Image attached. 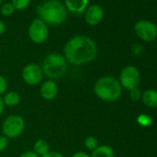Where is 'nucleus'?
Here are the masks:
<instances>
[{
	"label": "nucleus",
	"mask_w": 157,
	"mask_h": 157,
	"mask_svg": "<svg viewBox=\"0 0 157 157\" xmlns=\"http://www.w3.org/2000/svg\"><path fill=\"white\" fill-rule=\"evenodd\" d=\"M141 93L138 88H134L129 91V97L133 102H138L141 99Z\"/></svg>",
	"instance_id": "nucleus-21"
},
{
	"label": "nucleus",
	"mask_w": 157,
	"mask_h": 157,
	"mask_svg": "<svg viewBox=\"0 0 157 157\" xmlns=\"http://www.w3.org/2000/svg\"><path fill=\"white\" fill-rule=\"evenodd\" d=\"M21 78L27 85L37 86L44 82V75L40 65L36 63H29L22 68Z\"/></svg>",
	"instance_id": "nucleus-7"
},
{
	"label": "nucleus",
	"mask_w": 157,
	"mask_h": 157,
	"mask_svg": "<svg viewBox=\"0 0 157 157\" xmlns=\"http://www.w3.org/2000/svg\"><path fill=\"white\" fill-rule=\"evenodd\" d=\"M3 102L5 106L15 107L21 103V95L18 92L15 91H8L3 96Z\"/></svg>",
	"instance_id": "nucleus-13"
},
{
	"label": "nucleus",
	"mask_w": 157,
	"mask_h": 157,
	"mask_svg": "<svg viewBox=\"0 0 157 157\" xmlns=\"http://www.w3.org/2000/svg\"><path fill=\"white\" fill-rule=\"evenodd\" d=\"M91 157H115V151L109 145H99L92 151Z\"/></svg>",
	"instance_id": "nucleus-15"
},
{
	"label": "nucleus",
	"mask_w": 157,
	"mask_h": 157,
	"mask_svg": "<svg viewBox=\"0 0 157 157\" xmlns=\"http://www.w3.org/2000/svg\"><path fill=\"white\" fill-rule=\"evenodd\" d=\"M118 81L122 88H125L126 90L130 91L137 88L140 81V71L134 66H127L121 70Z\"/></svg>",
	"instance_id": "nucleus-8"
},
{
	"label": "nucleus",
	"mask_w": 157,
	"mask_h": 157,
	"mask_svg": "<svg viewBox=\"0 0 157 157\" xmlns=\"http://www.w3.org/2000/svg\"><path fill=\"white\" fill-rule=\"evenodd\" d=\"M15 8L13 7V5L11 4V2H7L5 4H3L0 8V12L1 14L5 17H9L11 16L14 12H15Z\"/></svg>",
	"instance_id": "nucleus-18"
},
{
	"label": "nucleus",
	"mask_w": 157,
	"mask_h": 157,
	"mask_svg": "<svg viewBox=\"0 0 157 157\" xmlns=\"http://www.w3.org/2000/svg\"><path fill=\"white\" fill-rule=\"evenodd\" d=\"M40 95L41 97L45 101H53L56 98L59 93V88L56 81L49 80H44V82L40 84Z\"/></svg>",
	"instance_id": "nucleus-10"
},
{
	"label": "nucleus",
	"mask_w": 157,
	"mask_h": 157,
	"mask_svg": "<svg viewBox=\"0 0 157 157\" xmlns=\"http://www.w3.org/2000/svg\"><path fill=\"white\" fill-rule=\"evenodd\" d=\"M83 145L84 147L88 150L93 151L94 149H96L99 146V141L98 139L94 136H88L84 139L83 140Z\"/></svg>",
	"instance_id": "nucleus-17"
},
{
	"label": "nucleus",
	"mask_w": 157,
	"mask_h": 157,
	"mask_svg": "<svg viewBox=\"0 0 157 157\" xmlns=\"http://www.w3.org/2000/svg\"><path fill=\"white\" fill-rule=\"evenodd\" d=\"M88 4L89 0H65L64 2L67 10L77 15L84 13Z\"/></svg>",
	"instance_id": "nucleus-12"
},
{
	"label": "nucleus",
	"mask_w": 157,
	"mask_h": 157,
	"mask_svg": "<svg viewBox=\"0 0 157 157\" xmlns=\"http://www.w3.org/2000/svg\"><path fill=\"white\" fill-rule=\"evenodd\" d=\"M1 6H2V0H0V8H1Z\"/></svg>",
	"instance_id": "nucleus-28"
},
{
	"label": "nucleus",
	"mask_w": 157,
	"mask_h": 157,
	"mask_svg": "<svg viewBox=\"0 0 157 157\" xmlns=\"http://www.w3.org/2000/svg\"><path fill=\"white\" fill-rule=\"evenodd\" d=\"M41 67L44 77L56 81L66 75L68 69V63L62 54L50 53L44 56Z\"/></svg>",
	"instance_id": "nucleus-4"
},
{
	"label": "nucleus",
	"mask_w": 157,
	"mask_h": 157,
	"mask_svg": "<svg viewBox=\"0 0 157 157\" xmlns=\"http://www.w3.org/2000/svg\"><path fill=\"white\" fill-rule=\"evenodd\" d=\"M26 123L21 115H10L2 123V134L8 139H16L21 136L25 130Z\"/></svg>",
	"instance_id": "nucleus-5"
},
{
	"label": "nucleus",
	"mask_w": 157,
	"mask_h": 157,
	"mask_svg": "<svg viewBox=\"0 0 157 157\" xmlns=\"http://www.w3.org/2000/svg\"><path fill=\"white\" fill-rule=\"evenodd\" d=\"M98 55L96 43L86 35H76L64 45L63 56L67 63L80 67L93 62Z\"/></svg>",
	"instance_id": "nucleus-1"
},
{
	"label": "nucleus",
	"mask_w": 157,
	"mask_h": 157,
	"mask_svg": "<svg viewBox=\"0 0 157 157\" xmlns=\"http://www.w3.org/2000/svg\"><path fill=\"white\" fill-rule=\"evenodd\" d=\"M71 157H91V154H89L88 152L86 151H76L74 152Z\"/></svg>",
	"instance_id": "nucleus-24"
},
{
	"label": "nucleus",
	"mask_w": 157,
	"mask_h": 157,
	"mask_svg": "<svg viewBox=\"0 0 157 157\" xmlns=\"http://www.w3.org/2000/svg\"><path fill=\"white\" fill-rule=\"evenodd\" d=\"M122 86L117 78L112 76H104L95 82L94 92L102 101L111 103L118 100L122 94Z\"/></svg>",
	"instance_id": "nucleus-3"
},
{
	"label": "nucleus",
	"mask_w": 157,
	"mask_h": 157,
	"mask_svg": "<svg viewBox=\"0 0 157 157\" xmlns=\"http://www.w3.org/2000/svg\"><path fill=\"white\" fill-rule=\"evenodd\" d=\"M41 157H65V156L59 151H50L49 152H47L46 154H44V155H43Z\"/></svg>",
	"instance_id": "nucleus-23"
},
{
	"label": "nucleus",
	"mask_w": 157,
	"mask_h": 157,
	"mask_svg": "<svg viewBox=\"0 0 157 157\" xmlns=\"http://www.w3.org/2000/svg\"><path fill=\"white\" fill-rule=\"evenodd\" d=\"M20 157H40V156H38L33 151H26L22 152L20 155Z\"/></svg>",
	"instance_id": "nucleus-25"
},
{
	"label": "nucleus",
	"mask_w": 157,
	"mask_h": 157,
	"mask_svg": "<svg viewBox=\"0 0 157 157\" xmlns=\"http://www.w3.org/2000/svg\"><path fill=\"white\" fill-rule=\"evenodd\" d=\"M10 144V139H8L3 134L0 135V153L5 151Z\"/></svg>",
	"instance_id": "nucleus-22"
},
{
	"label": "nucleus",
	"mask_w": 157,
	"mask_h": 157,
	"mask_svg": "<svg viewBox=\"0 0 157 157\" xmlns=\"http://www.w3.org/2000/svg\"><path fill=\"white\" fill-rule=\"evenodd\" d=\"M28 36L33 44H42L45 43L49 36L48 25L39 18L33 19L28 29Z\"/></svg>",
	"instance_id": "nucleus-6"
},
{
	"label": "nucleus",
	"mask_w": 157,
	"mask_h": 157,
	"mask_svg": "<svg viewBox=\"0 0 157 157\" xmlns=\"http://www.w3.org/2000/svg\"><path fill=\"white\" fill-rule=\"evenodd\" d=\"M141 100L143 104L148 107H157V91L152 89L145 91L141 95Z\"/></svg>",
	"instance_id": "nucleus-14"
},
{
	"label": "nucleus",
	"mask_w": 157,
	"mask_h": 157,
	"mask_svg": "<svg viewBox=\"0 0 157 157\" xmlns=\"http://www.w3.org/2000/svg\"><path fill=\"white\" fill-rule=\"evenodd\" d=\"M134 29L136 34L143 41L151 42L157 37V27L154 23L149 21H139L135 24Z\"/></svg>",
	"instance_id": "nucleus-9"
},
{
	"label": "nucleus",
	"mask_w": 157,
	"mask_h": 157,
	"mask_svg": "<svg viewBox=\"0 0 157 157\" xmlns=\"http://www.w3.org/2000/svg\"><path fill=\"white\" fill-rule=\"evenodd\" d=\"M32 0H11V4L16 10H23L29 7Z\"/></svg>",
	"instance_id": "nucleus-19"
},
{
	"label": "nucleus",
	"mask_w": 157,
	"mask_h": 157,
	"mask_svg": "<svg viewBox=\"0 0 157 157\" xmlns=\"http://www.w3.org/2000/svg\"><path fill=\"white\" fill-rule=\"evenodd\" d=\"M36 14L46 25L58 26L67 20V10L58 0H46L36 7Z\"/></svg>",
	"instance_id": "nucleus-2"
},
{
	"label": "nucleus",
	"mask_w": 157,
	"mask_h": 157,
	"mask_svg": "<svg viewBox=\"0 0 157 157\" xmlns=\"http://www.w3.org/2000/svg\"><path fill=\"white\" fill-rule=\"evenodd\" d=\"M6 29H7V26L5 24V22L3 21L0 20V36L3 35L6 32Z\"/></svg>",
	"instance_id": "nucleus-26"
},
{
	"label": "nucleus",
	"mask_w": 157,
	"mask_h": 157,
	"mask_svg": "<svg viewBox=\"0 0 157 157\" xmlns=\"http://www.w3.org/2000/svg\"><path fill=\"white\" fill-rule=\"evenodd\" d=\"M38 156H43L50 151V145L47 140L44 139H38L34 144H33V150Z\"/></svg>",
	"instance_id": "nucleus-16"
},
{
	"label": "nucleus",
	"mask_w": 157,
	"mask_h": 157,
	"mask_svg": "<svg viewBox=\"0 0 157 157\" xmlns=\"http://www.w3.org/2000/svg\"><path fill=\"white\" fill-rule=\"evenodd\" d=\"M0 49H1V44H0Z\"/></svg>",
	"instance_id": "nucleus-29"
},
{
	"label": "nucleus",
	"mask_w": 157,
	"mask_h": 157,
	"mask_svg": "<svg viewBox=\"0 0 157 157\" xmlns=\"http://www.w3.org/2000/svg\"><path fill=\"white\" fill-rule=\"evenodd\" d=\"M5 105H4V102H3V98L2 96H0V117L2 116L3 112H4V109H5Z\"/></svg>",
	"instance_id": "nucleus-27"
},
{
	"label": "nucleus",
	"mask_w": 157,
	"mask_h": 157,
	"mask_svg": "<svg viewBox=\"0 0 157 157\" xmlns=\"http://www.w3.org/2000/svg\"><path fill=\"white\" fill-rule=\"evenodd\" d=\"M104 10L101 6L97 4H94L88 7L84 12V20L86 23L90 26H96L104 19Z\"/></svg>",
	"instance_id": "nucleus-11"
},
{
	"label": "nucleus",
	"mask_w": 157,
	"mask_h": 157,
	"mask_svg": "<svg viewBox=\"0 0 157 157\" xmlns=\"http://www.w3.org/2000/svg\"><path fill=\"white\" fill-rule=\"evenodd\" d=\"M8 87H9V82L7 78L0 74V96H3L7 92H8Z\"/></svg>",
	"instance_id": "nucleus-20"
}]
</instances>
